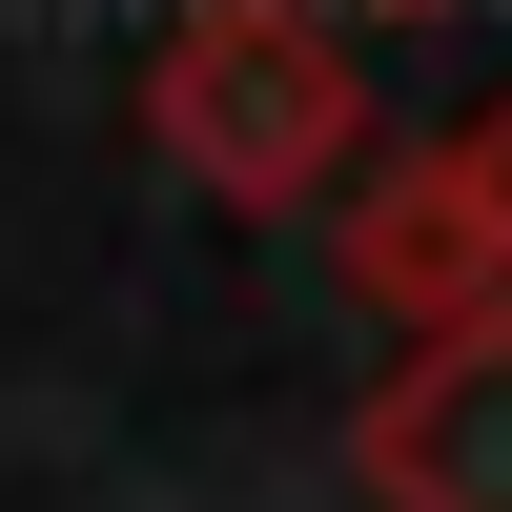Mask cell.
<instances>
[{"label":"cell","mask_w":512,"mask_h":512,"mask_svg":"<svg viewBox=\"0 0 512 512\" xmlns=\"http://www.w3.org/2000/svg\"><path fill=\"white\" fill-rule=\"evenodd\" d=\"M349 472L369 512H512V308L410 328V369L349 410Z\"/></svg>","instance_id":"7a4b0ae2"},{"label":"cell","mask_w":512,"mask_h":512,"mask_svg":"<svg viewBox=\"0 0 512 512\" xmlns=\"http://www.w3.org/2000/svg\"><path fill=\"white\" fill-rule=\"evenodd\" d=\"M349 287H369L390 328H472V308H512V267H492L472 185H451V144L369 164V205H349Z\"/></svg>","instance_id":"3957f363"},{"label":"cell","mask_w":512,"mask_h":512,"mask_svg":"<svg viewBox=\"0 0 512 512\" xmlns=\"http://www.w3.org/2000/svg\"><path fill=\"white\" fill-rule=\"evenodd\" d=\"M144 144L185 164L205 205H308V185H349V144H369V41L328 21V0H185V21L144 41Z\"/></svg>","instance_id":"6da1fadb"},{"label":"cell","mask_w":512,"mask_h":512,"mask_svg":"<svg viewBox=\"0 0 512 512\" xmlns=\"http://www.w3.org/2000/svg\"><path fill=\"white\" fill-rule=\"evenodd\" d=\"M328 21H349V0H328ZM369 21H451V0H369Z\"/></svg>","instance_id":"5b68a950"},{"label":"cell","mask_w":512,"mask_h":512,"mask_svg":"<svg viewBox=\"0 0 512 512\" xmlns=\"http://www.w3.org/2000/svg\"><path fill=\"white\" fill-rule=\"evenodd\" d=\"M451 185H472V226H492V267H512V82H492L472 123H451Z\"/></svg>","instance_id":"277c9868"}]
</instances>
